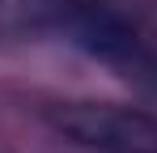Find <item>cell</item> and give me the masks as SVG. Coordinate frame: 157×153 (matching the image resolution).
Returning a JSON list of instances; mask_svg holds the SVG:
<instances>
[{"label": "cell", "instance_id": "3957f363", "mask_svg": "<svg viewBox=\"0 0 157 153\" xmlns=\"http://www.w3.org/2000/svg\"><path fill=\"white\" fill-rule=\"evenodd\" d=\"M115 68H123L128 81H136L140 89H149V94L157 98V47H149V43L140 38V43H136V47H132Z\"/></svg>", "mask_w": 157, "mask_h": 153}, {"label": "cell", "instance_id": "6da1fadb", "mask_svg": "<svg viewBox=\"0 0 157 153\" xmlns=\"http://www.w3.org/2000/svg\"><path fill=\"white\" fill-rule=\"evenodd\" d=\"M51 124L98 153H157V119L115 102H64L51 111Z\"/></svg>", "mask_w": 157, "mask_h": 153}, {"label": "cell", "instance_id": "7a4b0ae2", "mask_svg": "<svg viewBox=\"0 0 157 153\" xmlns=\"http://www.w3.org/2000/svg\"><path fill=\"white\" fill-rule=\"evenodd\" d=\"M77 0H0V38H30L43 30H64Z\"/></svg>", "mask_w": 157, "mask_h": 153}]
</instances>
